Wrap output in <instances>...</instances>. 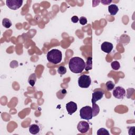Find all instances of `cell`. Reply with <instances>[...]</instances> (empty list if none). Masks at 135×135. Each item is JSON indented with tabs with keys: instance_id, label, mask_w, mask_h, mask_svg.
Segmentation results:
<instances>
[{
	"instance_id": "1",
	"label": "cell",
	"mask_w": 135,
	"mask_h": 135,
	"mask_svg": "<svg viewBox=\"0 0 135 135\" xmlns=\"http://www.w3.org/2000/svg\"><path fill=\"white\" fill-rule=\"evenodd\" d=\"M69 67L72 72L77 74L80 73L85 68V62L80 57H73L69 61Z\"/></svg>"
},
{
	"instance_id": "2",
	"label": "cell",
	"mask_w": 135,
	"mask_h": 135,
	"mask_svg": "<svg viewBox=\"0 0 135 135\" xmlns=\"http://www.w3.org/2000/svg\"><path fill=\"white\" fill-rule=\"evenodd\" d=\"M47 59L51 63L56 64L61 62L62 59V54L58 49H52L47 53Z\"/></svg>"
},
{
	"instance_id": "3",
	"label": "cell",
	"mask_w": 135,
	"mask_h": 135,
	"mask_svg": "<svg viewBox=\"0 0 135 135\" xmlns=\"http://www.w3.org/2000/svg\"><path fill=\"white\" fill-rule=\"evenodd\" d=\"M80 116L81 119L89 120L93 117L92 109L90 106L82 107L80 110Z\"/></svg>"
},
{
	"instance_id": "4",
	"label": "cell",
	"mask_w": 135,
	"mask_h": 135,
	"mask_svg": "<svg viewBox=\"0 0 135 135\" xmlns=\"http://www.w3.org/2000/svg\"><path fill=\"white\" fill-rule=\"evenodd\" d=\"M91 83V80L90 76L83 74L78 79V85L82 88H88L90 86Z\"/></svg>"
},
{
	"instance_id": "5",
	"label": "cell",
	"mask_w": 135,
	"mask_h": 135,
	"mask_svg": "<svg viewBox=\"0 0 135 135\" xmlns=\"http://www.w3.org/2000/svg\"><path fill=\"white\" fill-rule=\"evenodd\" d=\"M6 5L11 9L16 10L20 8L23 4L22 0H7Z\"/></svg>"
},
{
	"instance_id": "6",
	"label": "cell",
	"mask_w": 135,
	"mask_h": 135,
	"mask_svg": "<svg viewBox=\"0 0 135 135\" xmlns=\"http://www.w3.org/2000/svg\"><path fill=\"white\" fill-rule=\"evenodd\" d=\"M126 95L125 89L120 86H118L115 87L113 91V95L117 99H123Z\"/></svg>"
},
{
	"instance_id": "7",
	"label": "cell",
	"mask_w": 135,
	"mask_h": 135,
	"mask_svg": "<svg viewBox=\"0 0 135 135\" xmlns=\"http://www.w3.org/2000/svg\"><path fill=\"white\" fill-rule=\"evenodd\" d=\"M77 129L81 133H84L88 132L90 129V126L88 122L84 121H80L77 126Z\"/></svg>"
},
{
	"instance_id": "8",
	"label": "cell",
	"mask_w": 135,
	"mask_h": 135,
	"mask_svg": "<svg viewBox=\"0 0 135 135\" xmlns=\"http://www.w3.org/2000/svg\"><path fill=\"white\" fill-rule=\"evenodd\" d=\"M78 107L76 103L70 101L66 104V109L69 115H72L77 110Z\"/></svg>"
},
{
	"instance_id": "9",
	"label": "cell",
	"mask_w": 135,
	"mask_h": 135,
	"mask_svg": "<svg viewBox=\"0 0 135 135\" xmlns=\"http://www.w3.org/2000/svg\"><path fill=\"white\" fill-rule=\"evenodd\" d=\"M104 93L102 90H96L92 93V103H96V102L101 99L103 96Z\"/></svg>"
},
{
	"instance_id": "10",
	"label": "cell",
	"mask_w": 135,
	"mask_h": 135,
	"mask_svg": "<svg viewBox=\"0 0 135 135\" xmlns=\"http://www.w3.org/2000/svg\"><path fill=\"white\" fill-rule=\"evenodd\" d=\"M113 48V45L112 43L108 42H104L101 46V50L106 53H110Z\"/></svg>"
},
{
	"instance_id": "11",
	"label": "cell",
	"mask_w": 135,
	"mask_h": 135,
	"mask_svg": "<svg viewBox=\"0 0 135 135\" xmlns=\"http://www.w3.org/2000/svg\"><path fill=\"white\" fill-rule=\"evenodd\" d=\"M40 131V127L36 124H33L29 127V132L32 134H36Z\"/></svg>"
},
{
	"instance_id": "12",
	"label": "cell",
	"mask_w": 135,
	"mask_h": 135,
	"mask_svg": "<svg viewBox=\"0 0 135 135\" xmlns=\"http://www.w3.org/2000/svg\"><path fill=\"white\" fill-rule=\"evenodd\" d=\"M118 11V7L115 4H111L108 6V11L111 15H116Z\"/></svg>"
},
{
	"instance_id": "13",
	"label": "cell",
	"mask_w": 135,
	"mask_h": 135,
	"mask_svg": "<svg viewBox=\"0 0 135 135\" xmlns=\"http://www.w3.org/2000/svg\"><path fill=\"white\" fill-rule=\"evenodd\" d=\"M92 69V57H88L86 62L85 63V70L89 71Z\"/></svg>"
},
{
	"instance_id": "14",
	"label": "cell",
	"mask_w": 135,
	"mask_h": 135,
	"mask_svg": "<svg viewBox=\"0 0 135 135\" xmlns=\"http://www.w3.org/2000/svg\"><path fill=\"white\" fill-rule=\"evenodd\" d=\"M36 81V75L35 73H32L28 77V82L32 86H34Z\"/></svg>"
},
{
	"instance_id": "15",
	"label": "cell",
	"mask_w": 135,
	"mask_h": 135,
	"mask_svg": "<svg viewBox=\"0 0 135 135\" xmlns=\"http://www.w3.org/2000/svg\"><path fill=\"white\" fill-rule=\"evenodd\" d=\"M92 112H93V117H95L97 115L100 111V108L98 104L95 103H92Z\"/></svg>"
},
{
	"instance_id": "16",
	"label": "cell",
	"mask_w": 135,
	"mask_h": 135,
	"mask_svg": "<svg viewBox=\"0 0 135 135\" xmlns=\"http://www.w3.org/2000/svg\"><path fill=\"white\" fill-rule=\"evenodd\" d=\"M2 25L4 27L8 28L12 25V23L10 20L7 18H4L2 21Z\"/></svg>"
},
{
	"instance_id": "17",
	"label": "cell",
	"mask_w": 135,
	"mask_h": 135,
	"mask_svg": "<svg viewBox=\"0 0 135 135\" xmlns=\"http://www.w3.org/2000/svg\"><path fill=\"white\" fill-rule=\"evenodd\" d=\"M66 93H67V92H66V90L65 89L60 90L56 93L57 97L60 99H62L65 96Z\"/></svg>"
},
{
	"instance_id": "18",
	"label": "cell",
	"mask_w": 135,
	"mask_h": 135,
	"mask_svg": "<svg viewBox=\"0 0 135 135\" xmlns=\"http://www.w3.org/2000/svg\"><path fill=\"white\" fill-rule=\"evenodd\" d=\"M111 68H112V69L114 70H118L120 68V64L119 62L117 61H113L111 64Z\"/></svg>"
},
{
	"instance_id": "19",
	"label": "cell",
	"mask_w": 135,
	"mask_h": 135,
	"mask_svg": "<svg viewBox=\"0 0 135 135\" xmlns=\"http://www.w3.org/2000/svg\"><path fill=\"white\" fill-rule=\"evenodd\" d=\"M98 135H109V132L105 128H100L97 131Z\"/></svg>"
},
{
	"instance_id": "20",
	"label": "cell",
	"mask_w": 135,
	"mask_h": 135,
	"mask_svg": "<svg viewBox=\"0 0 135 135\" xmlns=\"http://www.w3.org/2000/svg\"><path fill=\"white\" fill-rule=\"evenodd\" d=\"M105 85H106V87L108 91H111L113 89H114V87L115 85L114 83L111 81H109L107 82Z\"/></svg>"
},
{
	"instance_id": "21",
	"label": "cell",
	"mask_w": 135,
	"mask_h": 135,
	"mask_svg": "<svg viewBox=\"0 0 135 135\" xmlns=\"http://www.w3.org/2000/svg\"><path fill=\"white\" fill-rule=\"evenodd\" d=\"M57 72L60 75H64L66 72V69L65 66H60L57 69Z\"/></svg>"
},
{
	"instance_id": "22",
	"label": "cell",
	"mask_w": 135,
	"mask_h": 135,
	"mask_svg": "<svg viewBox=\"0 0 135 135\" xmlns=\"http://www.w3.org/2000/svg\"><path fill=\"white\" fill-rule=\"evenodd\" d=\"M87 19L84 16H82L79 18V22L81 24L84 25L87 23Z\"/></svg>"
},
{
	"instance_id": "23",
	"label": "cell",
	"mask_w": 135,
	"mask_h": 135,
	"mask_svg": "<svg viewBox=\"0 0 135 135\" xmlns=\"http://www.w3.org/2000/svg\"><path fill=\"white\" fill-rule=\"evenodd\" d=\"M79 20V17L77 16H73L71 18V21L74 23H76L78 22V21Z\"/></svg>"
},
{
	"instance_id": "24",
	"label": "cell",
	"mask_w": 135,
	"mask_h": 135,
	"mask_svg": "<svg viewBox=\"0 0 135 135\" xmlns=\"http://www.w3.org/2000/svg\"><path fill=\"white\" fill-rule=\"evenodd\" d=\"M101 2L103 4V5H108L110 3L112 2V1H109V0H105V1H101Z\"/></svg>"
}]
</instances>
